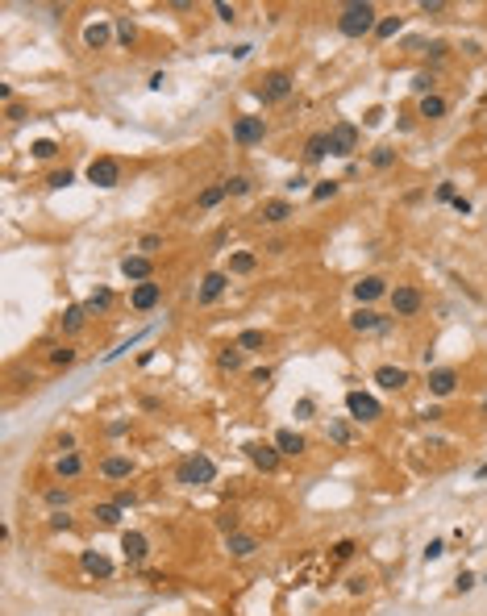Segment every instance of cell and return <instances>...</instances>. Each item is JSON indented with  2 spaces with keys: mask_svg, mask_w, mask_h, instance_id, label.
Masks as SVG:
<instances>
[{
  "mask_svg": "<svg viewBox=\"0 0 487 616\" xmlns=\"http://www.w3.org/2000/svg\"><path fill=\"white\" fill-rule=\"evenodd\" d=\"M375 4H366V0H358V4H346L338 17V29L341 38H363V34H375Z\"/></svg>",
  "mask_w": 487,
  "mask_h": 616,
  "instance_id": "6da1fadb",
  "label": "cell"
},
{
  "mask_svg": "<svg viewBox=\"0 0 487 616\" xmlns=\"http://www.w3.org/2000/svg\"><path fill=\"white\" fill-rule=\"evenodd\" d=\"M213 475H217V467H213V458H204V454H188V458L179 463V470H175V479H179V483H188V488H204V483H213Z\"/></svg>",
  "mask_w": 487,
  "mask_h": 616,
  "instance_id": "7a4b0ae2",
  "label": "cell"
},
{
  "mask_svg": "<svg viewBox=\"0 0 487 616\" xmlns=\"http://www.w3.org/2000/svg\"><path fill=\"white\" fill-rule=\"evenodd\" d=\"M292 84H296V79L288 71H271L267 79L258 84V100H263V104H279V100L292 96Z\"/></svg>",
  "mask_w": 487,
  "mask_h": 616,
  "instance_id": "3957f363",
  "label": "cell"
},
{
  "mask_svg": "<svg viewBox=\"0 0 487 616\" xmlns=\"http://www.w3.org/2000/svg\"><path fill=\"white\" fill-rule=\"evenodd\" d=\"M354 150H358V125L338 121L333 129H329V154L346 158V154H354Z\"/></svg>",
  "mask_w": 487,
  "mask_h": 616,
  "instance_id": "277c9868",
  "label": "cell"
},
{
  "mask_svg": "<svg viewBox=\"0 0 487 616\" xmlns=\"http://www.w3.org/2000/svg\"><path fill=\"white\" fill-rule=\"evenodd\" d=\"M267 138V121L263 117H238L234 121V142L238 146H258Z\"/></svg>",
  "mask_w": 487,
  "mask_h": 616,
  "instance_id": "5b68a950",
  "label": "cell"
},
{
  "mask_svg": "<svg viewBox=\"0 0 487 616\" xmlns=\"http://www.w3.org/2000/svg\"><path fill=\"white\" fill-rule=\"evenodd\" d=\"M88 179H92L96 188H117V183H121V163H117V158H92V163H88Z\"/></svg>",
  "mask_w": 487,
  "mask_h": 616,
  "instance_id": "8992f818",
  "label": "cell"
},
{
  "mask_svg": "<svg viewBox=\"0 0 487 616\" xmlns=\"http://www.w3.org/2000/svg\"><path fill=\"white\" fill-rule=\"evenodd\" d=\"M346 408H350V417L354 420H375L383 408H379V400L375 395H366V392H350L346 395Z\"/></svg>",
  "mask_w": 487,
  "mask_h": 616,
  "instance_id": "52a82bcc",
  "label": "cell"
},
{
  "mask_svg": "<svg viewBox=\"0 0 487 616\" xmlns=\"http://www.w3.org/2000/svg\"><path fill=\"white\" fill-rule=\"evenodd\" d=\"M121 550H125V562H129V567H142L146 554H150V542L138 533V529H129V533L121 537Z\"/></svg>",
  "mask_w": 487,
  "mask_h": 616,
  "instance_id": "ba28073f",
  "label": "cell"
},
{
  "mask_svg": "<svg viewBox=\"0 0 487 616\" xmlns=\"http://www.w3.org/2000/svg\"><path fill=\"white\" fill-rule=\"evenodd\" d=\"M246 458H250V463H254L258 470H275V467H279V445L250 442V445H246Z\"/></svg>",
  "mask_w": 487,
  "mask_h": 616,
  "instance_id": "9c48e42d",
  "label": "cell"
},
{
  "mask_svg": "<svg viewBox=\"0 0 487 616\" xmlns=\"http://www.w3.org/2000/svg\"><path fill=\"white\" fill-rule=\"evenodd\" d=\"M150 254H125L121 258V275L125 279H138V283H150Z\"/></svg>",
  "mask_w": 487,
  "mask_h": 616,
  "instance_id": "30bf717a",
  "label": "cell"
},
{
  "mask_svg": "<svg viewBox=\"0 0 487 616\" xmlns=\"http://www.w3.org/2000/svg\"><path fill=\"white\" fill-rule=\"evenodd\" d=\"M391 308H396V317L421 313V292H416V288H396V292H391Z\"/></svg>",
  "mask_w": 487,
  "mask_h": 616,
  "instance_id": "8fae6325",
  "label": "cell"
},
{
  "mask_svg": "<svg viewBox=\"0 0 487 616\" xmlns=\"http://www.w3.org/2000/svg\"><path fill=\"white\" fill-rule=\"evenodd\" d=\"M458 388V370H450V367H438V370H429V392L438 395V400H446V395Z\"/></svg>",
  "mask_w": 487,
  "mask_h": 616,
  "instance_id": "7c38bea8",
  "label": "cell"
},
{
  "mask_svg": "<svg viewBox=\"0 0 487 616\" xmlns=\"http://www.w3.org/2000/svg\"><path fill=\"white\" fill-rule=\"evenodd\" d=\"M225 288H229V275H221V271H209L204 275V283H200V304H213V300L225 296Z\"/></svg>",
  "mask_w": 487,
  "mask_h": 616,
  "instance_id": "4fadbf2b",
  "label": "cell"
},
{
  "mask_svg": "<svg viewBox=\"0 0 487 616\" xmlns=\"http://www.w3.org/2000/svg\"><path fill=\"white\" fill-rule=\"evenodd\" d=\"M383 292H388V288H383V279H379V275H366V279L354 283V300H358V308H366L371 300H379Z\"/></svg>",
  "mask_w": 487,
  "mask_h": 616,
  "instance_id": "5bb4252c",
  "label": "cell"
},
{
  "mask_svg": "<svg viewBox=\"0 0 487 616\" xmlns=\"http://www.w3.org/2000/svg\"><path fill=\"white\" fill-rule=\"evenodd\" d=\"M79 567L88 570V575H96V579H109V575H113V562H109L100 550H84V554H79Z\"/></svg>",
  "mask_w": 487,
  "mask_h": 616,
  "instance_id": "9a60e30c",
  "label": "cell"
},
{
  "mask_svg": "<svg viewBox=\"0 0 487 616\" xmlns=\"http://www.w3.org/2000/svg\"><path fill=\"white\" fill-rule=\"evenodd\" d=\"M375 383L388 388V392H400V388H408V370L404 367H379L375 370Z\"/></svg>",
  "mask_w": 487,
  "mask_h": 616,
  "instance_id": "2e32d148",
  "label": "cell"
},
{
  "mask_svg": "<svg viewBox=\"0 0 487 616\" xmlns=\"http://www.w3.org/2000/svg\"><path fill=\"white\" fill-rule=\"evenodd\" d=\"M159 296H163V292H159V283H138V288H134V296H129V304H134L138 313H150V308L159 304Z\"/></svg>",
  "mask_w": 487,
  "mask_h": 616,
  "instance_id": "e0dca14e",
  "label": "cell"
},
{
  "mask_svg": "<svg viewBox=\"0 0 487 616\" xmlns=\"http://www.w3.org/2000/svg\"><path fill=\"white\" fill-rule=\"evenodd\" d=\"M100 475H104V479H129V475H134V458L113 454V458H104V463H100Z\"/></svg>",
  "mask_w": 487,
  "mask_h": 616,
  "instance_id": "ac0fdd59",
  "label": "cell"
},
{
  "mask_svg": "<svg viewBox=\"0 0 487 616\" xmlns=\"http://www.w3.org/2000/svg\"><path fill=\"white\" fill-rule=\"evenodd\" d=\"M109 38H113V25H109V21H92L88 29H84V42H88L92 50H104V46H109Z\"/></svg>",
  "mask_w": 487,
  "mask_h": 616,
  "instance_id": "d6986e66",
  "label": "cell"
},
{
  "mask_svg": "<svg viewBox=\"0 0 487 616\" xmlns=\"http://www.w3.org/2000/svg\"><path fill=\"white\" fill-rule=\"evenodd\" d=\"M225 550H229L234 558H250V554L258 550V542H254L250 533H229V537H225Z\"/></svg>",
  "mask_w": 487,
  "mask_h": 616,
  "instance_id": "ffe728a7",
  "label": "cell"
},
{
  "mask_svg": "<svg viewBox=\"0 0 487 616\" xmlns=\"http://www.w3.org/2000/svg\"><path fill=\"white\" fill-rule=\"evenodd\" d=\"M288 217H292V204H288V200H267L263 213H258V221H267V225H279V221H288Z\"/></svg>",
  "mask_w": 487,
  "mask_h": 616,
  "instance_id": "44dd1931",
  "label": "cell"
},
{
  "mask_svg": "<svg viewBox=\"0 0 487 616\" xmlns=\"http://www.w3.org/2000/svg\"><path fill=\"white\" fill-rule=\"evenodd\" d=\"M350 329H358V333H371V329H383V317H379L375 308H358V313L350 317Z\"/></svg>",
  "mask_w": 487,
  "mask_h": 616,
  "instance_id": "7402d4cb",
  "label": "cell"
},
{
  "mask_svg": "<svg viewBox=\"0 0 487 616\" xmlns=\"http://www.w3.org/2000/svg\"><path fill=\"white\" fill-rule=\"evenodd\" d=\"M275 445H279V454H292V458L304 454V438H300L296 429H279V433H275Z\"/></svg>",
  "mask_w": 487,
  "mask_h": 616,
  "instance_id": "603a6c76",
  "label": "cell"
},
{
  "mask_svg": "<svg viewBox=\"0 0 487 616\" xmlns=\"http://www.w3.org/2000/svg\"><path fill=\"white\" fill-rule=\"evenodd\" d=\"M84 320H88V308H84V304H71V308L63 313V333H79Z\"/></svg>",
  "mask_w": 487,
  "mask_h": 616,
  "instance_id": "cb8c5ba5",
  "label": "cell"
},
{
  "mask_svg": "<svg viewBox=\"0 0 487 616\" xmlns=\"http://www.w3.org/2000/svg\"><path fill=\"white\" fill-rule=\"evenodd\" d=\"M421 117H429V121H438V117H446V100L433 92V96H421Z\"/></svg>",
  "mask_w": 487,
  "mask_h": 616,
  "instance_id": "d4e9b609",
  "label": "cell"
},
{
  "mask_svg": "<svg viewBox=\"0 0 487 616\" xmlns=\"http://www.w3.org/2000/svg\"><path fill=\"white\" fill-rule=\"evenodd\" d=\"M267 345V333L263 329H242L238 333V350H263Z\"/></svg>",
  "mask_w": 487,
  "mask_h": 616,
  "instance_id": "484cf974",
  "label": "cell"
},
{
  "mask_svg": "<svg viewBox=\"0 0 487 616\" xmlns=\"http://www.w3.org/2000/svg\"><path fill=\"white\" fill-rule=\"evenodd\" d=\"M79 454H59V463H54V470H59V479H75L79 475Z\"/></svg>",
  "mask_w": 487,
  "mask_h": 616,
  "instance_id": "4316f807",
  "label": "cell"
},
{
  "mask_svg": "<svg viewBox=\"0 0 487 616\" xmlns=\"http://www.w3.org/2000/svg\"><path fill=\"white\" fill-rule=\"evenodd\" d=\"M217 367L221 370H238V367H242V350H238V342L225 345V350L217 354Z\"/></svg>",
  "mask_w": 487,
  "mask_h": 616,
  "instance_id": "83f0119b",
  "label": "cell"
},
{
  "mask_svg": "<svg viewBox=\"0 0 487 616\" xmlns=\"http://www.w3.org/2000/svg\"><path fill=\"white\" fill-rule=\"evenodd\" d=\"M304 154H308L313 163L325 158V154H329V133H313V138H308V146H304Z\"/></svg>",
  "mask_w": 487,
  "mask_h": 616,
  "instance_id": "f1b7e54d",
  "label": "cell"
},
{
  "mask_svg": "<svg viewBox=\"0 0 487 616\" xmlns=\"http://www.w3.org/2000/svg\"><path fill=\"white\" fill-rule=\"evenodd\" d=\"M254 263H258V258H254L250 250H238V254L229 258V271H238V275H250V271H254Z\"/></svg>",
  "mask_w": 487,
  "mask_h": 616,
  "instance_id": "f546056e",
  "label": "cell"
},
{
  "mask_svg": "<svg viewBox=\"0 0 487 616\" xmlns=\"http://www.w3.org/2000/svg\"><path fill=\"white\" fill-rule=\"evenodd\" d=\"M109 304H113V292H109V288H100V292H92V296L84 300V308H88V313H104Z\"/></svg>",
  "mask_w": 487,
  "mask_h": 616,
  "instance_id": "4dcf8cb0",
  "label": "cell"
},
{
  "mask_svg": "<svg viewBox=\"0 0 487 616\" xmlns=\"http://www.w3.org/2000/svg\"><path fill=\"white\" fill-rule=\"evenodd\" d=\"M121 513H125V508H117V504H96V508H92V517H96L100 525H117Z\"/></svg>",
  "mask_w": 487,
  "mask_h": 616,
  "instance_id": "1f68e13d",
  "label": "cell"
},
{
  "mask_svg": "<svg viewBox=\"0 0 487 616\" xmlns=\"http://www.w3.org/2000/svg\"><path fill=\"white\" fill-rule=\"evenodd\" d=\"M134 38H138L134 21H129V17H117V42H121V46H134Z\"/></svg>",
  "mask_w": 487,
  "mask_h": 616,
  "instance_id": "d6a6232c",
  "label": "cell"
},
{
  "mask_svg": "<svg viewBox=\"0 0 487 616\" xmlns=\"http://www.w3.org/2000/svg\"><path fill=\"white\" fill-rule=\"evenodd\" d=\"M225 196H229V192H225V183H217V188H209V192H200V200H196V204H200V208H213V204H221V200H225Z\"/></svg>",
  "mask_w": 487,
  "mask_h": 616,
  "instance_id": "836d02e7",
  "label": "cell"
},
{
  "mask_svg": "<svg viewBox=\"0 0 487 616\" xmlns=\"http://www.w3.org/2000/svg\"><path fill=\"white\" fill-rule=\"evenodd\" d=\"M400 25H404L400 17H383V21L375 25V38H396V34H400Z\"/></svg>",
  "mask_w": 487,
  "mask_h": 616,
  "instance_id": "e575fe53",
  "label": "cell"
},
{
  "mask_svg": "<svg viewBox=\"0 0 487 616\" xmlns=\"http://www.w3.org/2000/svg\"><path fill=\"white\" fill-rule=\"evenodd\" d=\"M371 163H375L379 171H388L391 163H396V150H391V146H379V150H375V154H371Z\"/></svg>",
  "mask_w": 487,
  "mask_h": 616,
  "instance_id": "d590c367",
  "label": "cell"
},
{
  "mask_svg": "<svg viewBox=\"0 0 487 616\" xmlns=\"http://www.w3.org/2000/svg\"><path fill=\"white\" fill-rule=\"evenodd\" d=\"M46 504H50V508H67V504H71L67 488H50V492H46Z\"/></svg>",
  "mask_w": 487,
  "mask_h": 616,
  "instance_id": "8d00e7d4",
  "label": "cell"
},
{
  "mask_svg": "<svg viewBox=\"0 0 487 616\" xmlns=\"http://www.w3.org/2000/svg\"><path fill=\"white\" fill-rule=\"evenodd\" d=\"M225 192H229V196H246V192H250V179H246V175H234V179L225 183Z\"/></svg>",
  "mask_w": 487,
  "mask_h": 616,
  "instance_id": "74e56055",
  "label": "cell"
},
{
  "mask_svg": "<svg viewBox=\"0 0 487 616\" xmlns=\"http://www.w3.org/2000/svg\"><path fill=\"white\" fill-rule=\"evenodd\" d=\"M333 196H338V183H333V179H325V183L313 188V200H333Z\"/></svg>",
  "mask_w": 487,
  "mask_h": 616,
  "instance_id": "f35d334b",
  "label": "cell"
},
{
  "mask_svg": "<svg viewBox=\"0 0 487 616\" xmlns=\"http://www.w3.org/2000/svg\"><path fill=\"white\" fill-rule=\"evenodd\" d=\"M34 154H38V158H54V154H59V146H54L50 138H38V142H34Z\"/></svg>",
  "mask_w": 487,
  "mask_h": 616,
  "instance_id": "ab89813d",
  "label": "cell"
},
{
  "mask_svg": "<svg viewBox=\"0 0 487 616\" xmlns=\"http://www.w3.org/2000/svg\"><path fill=\"white\" fill-rule=\"evenodd\" d=\"M50 363H54V367H71L75 350H67V345H63V350H54V354H50Z\"/></svg>",
  "mask_w": 487,
  "mask_h": 616,
  "instance_id": "60d3db41",
  "label": "cell"
},
{
  "mask_svg": "<svg viewBox=\"0 0 487 616\" xmlns=\"http://www.w3.org/2000/svg\"><path fill=\"white\" fill-rule=\"evenodd\" d=\"M413 88L421 92V96H433V75H416V79H413Z\"/></svg>",
  "mask_w": 487,
  "mask_h": 616,
  "instance_id": "b9f144b4",
  "label": "cell"
},
{
  "mask_svg": "<svg viewBox=\"0 0 487 616\" xmlns=\"http://www.w3.org/2000/svg\"><path fill=\"white\" fill-rule=\"evenodd\" d=\"M441 554H446V545H441V542H429V545H425V562H438Z\"/></svg>",
  "mask_w": 487,
  "mask_h": 616,
  "instance_id": "7bdbcfd3",
  "label": "cell"
},
{
  "mask_svg": "<svg viewBox=\"0 0 487 616\" xmlns=\"http://www.w3.org/2000/svg\"><path fill=\"white\" fill-rule=\"evenodd\" d=\"M454 587H458V592H471V587H475V575H471V570H463V575H458V579H454Z\"/></svg>",
  "mask_w": 487,
  "mask_h": 616,
  "instance_id": "ee69618b",
  "label": "cell"
},
{
  "mask_svg": "<svg viewBox=\"0 0 487 616\" xmlns=\"http://www.w3.org/2000/svg\"><path fill=\"white\" fill-rule=\"evenodd\" d=\"M350 554H354V542H338V545H333V558H338V562H346Z\"/></svg>",
  "mask_w": 487,
  "mask_h": 616,
  "instance_id": "f6af8a7d",
  "label": "cell"
},
{
  "mask_svg": "<svg viewBox=\"0 0 487 616\" xmlns=\"http://www.w3.org/2000/svg\"><path fill=\"white\" fill-rule=\"evenodd\" d=\"M71 179H75L71 171H54V175H50V188H67Z\"/></svg>",
  "mask_w": 487,
  "mask_h": 616,
  "instance_id": "bcb514c9",
  "label": "cell"
},
{
  "mask_svg": "<svg viewBox=\"0 0 487 616\" xmlns=\"http://www.w3.org/2000/svg\"><path fill=\"white\" fill-rule=\"evenodd\" d=\"M113 504H117V508H134V504H138V495H134V492H117Z\"/></svg>",
  "mask_w": 487,
  "mask_h": 616,
  "instance_id": "7dc6e473",
  "label": "cell"
},
{
  "mask_svg": "<svg viewBox=\"0 0 487 616\" xmlns=\"http://www.w3.org/2000/svg\"><path fill=\"white\" fill-rule=\"evenodd\" d=\"M217 17H221V21H234V17H238V9H234V4H225V0H221V4H217Z\"/></svg>",
  "mask_w": 487,
  "mask_h": 616,
  "instance_id": "c3c4849f",
  "label": "cell"
},
{
  "mask_svg": "<svg viewBox=\"0 0 487 616\" xmlns=\"http://www.w3.org/2000/svg\"><path fill=\"white\" fill-rule=\"evenodd\" d=\"M50 529H71V517H67V513H54V517H50Z\"/></svg>",
  "mask_w": 487,
  "mask_h": 616,
  "instance_id": "681fc988",
  "label": "cell"
},
{
  "mask_svg": "<svg viewBox=\"0 0 487 616\" xmlns=\"http://www.w3.org/2000/svg\"><path fill=\"white\" fill-rule=\"evenodd\" d=\"M250 383H258V388H267V383H271V370H267V367H263V370H254V375H250Z\"/></svg>",
  "mask_w": 487,
  "mask_h": 616,
  "instance_id": "f907efd6",
  "label": "cell"
},
{
  "mask_svg": "<svg viewBox=\"0 0 487 616\" xmlns=\"http://www.w3.org/2000/svg\"><path fill=\"white\" fill-rule=\"evenodd\" d=\"M329 438H333V442H350V429H346V425H333Z\"/></svg>",
  "mask_w": 487,
  "mask_h": 616,
  "instance_id": "816d5d0a",
  "label": "cell"
},
{
  "mask_svg": "<svg viewBox=\"0 0 487 616\" xmlns=\"http://www.w3.org/2000/svg\"><path fill=\"white\" fill-rule=\"evenodd\" d=\"M458 192H454V183H438V200H454Z\"/></svg>",
  "mask_w": 487,
  "mask_h": 616,
  "instance_id": "f5cc1de1",
  "label": "cell"
},
{
  "mask_svg": "<svg viewBox=\"0 0 487 616\" xmlns=\"http://www.w3.org/2000/svg\"><path fill=\"white\" fill-rule=\"evenodd\" d=\"M159 242H163L159 233H146V238H142V250H146V254H150V250H159Z\"/></svg>",
  "mask_w": 487,
  "mask_h": 616,
  "instance_id": "db71d44e",
  "label": "cell"
},
{
  "mask_svg": "<svg viewBox=\"0 0 487 616\" xmlns=\"http://www.w3.org/2000/svg\"><path fill=\"white\" fill-rule=\"evenodd\" d=\"M296 417H313V400H300V404H296Z\"/></svg>",
  "mask_w": 487,
  "mask_h": 616,
  "instance_id": "11a10c76",
  "label": "cell"
},
{
  "mask_svg": "<svg viewBox=\"0 0 487 616\" xmlns=\"http://www.w3.org/2000/svg\"><path fill=\"white\" fill-rule=\"evenodd\" d=\"M441 9H446L441 0H425V4H421V13H441Z\"/></svg>",
  "mask_w": 487,
  "mask_h": 616,
  "instance_id": "9f6ffc18",
  "label": "cell"
},
{
  "mask_svg": "<svg viewBox=\"0 0 487 616\" xmlns=\"http://www.w3.org/2000/svg\"><path fill=\"white\" fill-rule=\"evenodd\" d=\"M454 208H458V213L466 217V213H471V200H466V196H454Z\"/></svg>",
  "mask_w": 487,
  "mask_h": 616,
  "instance_id": "6f0895ef",
  "label": "cell"
},
{
  "mask_svg": "<svg viewBox=\"0 0 487 616\" xmlns=\"http://www.w3.org/2000/svg\"><path fill=\"white\" fill-rule=\"evenodd\" d=\"M483 413H487V400H483Z\"/></svg>",
  "mask_w": 487,
  "mask_h": 616,
  "instance_id": "680465c9",
  "label": "cell"
}]
</instances>
